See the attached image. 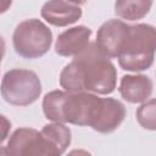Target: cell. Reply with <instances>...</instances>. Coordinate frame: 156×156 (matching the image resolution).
<instances>
[{"label": "cell", "mask_w": 156, "mask_h": 156, "mask_svg": "<svg viewBox=\"0 0 156 156\" xmlns=\"http://www.w3.org/2000/svg\"><path fill=\"white\" fill-rule=\"evenodd\" d=\"M41 17L52 26L66 27L82 17V9L65 0H49L41 7Z\"/></svg>", "instance_id": "8"}, {"label": "cell", "mask_w": 156, "mask_h": 156, "mask_svg": "<svg viewBox=\"0 0 156 156\" xmlns=\"http://www.w3.org/2000/svg\"><path fill=\"white\" fill-rule=\"evenodd\" d=\"M117 72L110 57L96 43L89 45L65 66L60 74V84L66 91H89L110 94L116 88Z\"/></svg>", "instance_id": "1"}, {"label": "cell", "mask_w": 156, "mask_h": 156, "mask_svg": "<svg viewBox=\"0 0 156 156\" xmlns=\"http://www.w3.org/2000/svg\"><path fill=\"white\" fill-rule=\"evenodd\" d=\"M136 121L144 129L156 130V99L144 101L136 110Z\"/></svg>", "instance_id": "15"}, {"label": "cell", "mask_w": 156, "mask_h": 156, "mask_svg": "<svg viewBox=\"0 0 156 156\" xmlns=\"http://www.w3.org/2000/svg\"><path fill=\"white\" fill-rule=\"evenodd\" d=\"M51 43V30L37 18L21 22L12 35L15 51L24 58H38L45 55L49 51Z\"/></svg>", "instance_id": "3"}, {"label": "cell", "mask_w": 156, "mask_h": 156, "mask_svg": "<svg viewBox=\"0 0 156 156\" xmlns=\"http://www.w3.org/2000/svg\"><path fill=\"white\" fill-rule=\"evenodd\" d=\"M41 93V83L35 72L24 68L7 71L1 82L4 100L15 106L33 104Z\"/></svg>", "instance_id": "4"}, {"label": "cell", "mask_w": 156, "mask_h": 156, "mask_svg": "<svg viewBox=\"0 0 156 156\" xmlns=\"http://www.w3.org/2000/svg\"><path fill=\"white\" fill-rule=\"evenodd\" d=\"M156 52V27L138 23L129 26L118 55L119 66L130 72L147 69L154 63Z\"/></svg>", "instance_id": "2"}, {"label": "cell", "mask_w": 156, "mask_h": 156, "mask_svg": "<svg viewBox=\"0 0 156 156\" xmlns=\"http://www.w3.org/2000/svg\"><path fill=\"white\" fill-rule=\"evenodd\" d=\"M1 126L4 127L2 129V136H1V141H4L5 140V138H6V129H10L11 128V123L10 122H7V119L5 118V116H1Z\"/></svg>", "instance_id": "16"}, {"label": "cell", "mask_w": 156, "mask_h": 156, "mask_svg": "<svg viewBox=\"0 0 156 156\" xmlns=\"http://www.w3.org/2000/svg\"><path fill=\"white\" fill-rule=\"evenodd\" d=\"M68 2H72V4H76V5H82V4H85L87 0H67Z\"/></svg>", "instance_id": "18"}, {"label": "cell", "mask_w": 156, "mask_h": 156, "mask_svg": "<svg viewBox=\"0 0 156 156\" xmlns=\"http://www.w3.org/2000/svg\"><path fill=\"white\" fill-rule=\"evenodd\" d=\"M118 90L121 96L128 102H144L151 96L152 82L144 74H127L122 77Z\"/></svg>", "instance_id": "10"}, {"label": "cell", "mask_w": 156, "mask_h": 156, "mask_svg": "<svg viewBox=\"0 0 156 156\" xmlns=\"http://www.w3.org/2000/svg\"><path fill=\"white\" fill-rule=\"evenodd\" d=\"M102 108V99L98 98L94 93L67 91L63 104L65 122L76 126L93 127L100 117Z\"/></svg>", "instance_id": "5"}, {"label": "cell", "mask_w": 156, "mask_h": 156, "mask_svg": "<svg viewBox=\"0 0 156 156\" xmlns=\"http://www.w3.org/2000/svg\"><path fill=\"white\" fill-rule=\"evenodd\" d=\"M126 117L124 105L112 98L102 99V108L100 117L91 127L99 133H111L116 130Z\"/></svg>", "instance_id": "11"}, {"label": "cell", "mask_w": 156, "mask_h": 156, "mask_svg": "<svg viewBox=\"0 0 156 156\" xmlns=\"http://www.w3.org/2000/svg\"><path fill=\"white\" fill-rule=\"evenodd\" d=\"M12 0H1V12H5L9 6H11Z\"/></svg>", "instance_id": "17"}, {"label": "cell", "mask_w": 156, "mask_h": 156, "mask_svg": "<svg viewBox=\"0 0 156 156\" xmlns=\"http://www.w3.org/2000/svg\"><path fill=\"white\" fill-rule=\"evenodd\" d=\"M66 96H67V91H61V90H52L44 96L43 111L48 119L52 122L65 123L63 104Z\"/></svg>", "instance_id": "14"}, {"label": "cell", "mask_w": 156, "mask_h": 156, "mask_svg": "<svg viewBox=\"0 0 156 156\" xmlns=\"http://www.w3.org/2000/svg\"><path fill=\"white\" fill-rule=\"evenodd\" d=\"M2 151L7 156H58L57 150L45 135L33 128L15 130Z\"/></svg>", "instance_id": "6"}, {"label": "cell", "mask_w": 156, "mask_h": 156, "mask_svg": "<svg viewBox=\"0 0 156 156\" xmlns=\"http://www.w3.org/2000/svg\"><path fill=\"white\" fill-rule=\"evenodd\" d=\"M91 29L85 26H78L62 32L56 40L55 51L61 56H76L88 45Z\"/></svg>", "instance_id": "9"}, {"label": "cell", "mask_w": 156, "mask_h": 156, "mask_svg": "<svg viewBox=\"0 0 156 156\" xmlns=\"http://www.w3.org/2000/svg\"><path fill=\"white\" fill-rule=\"evenodd\" d=\"M40 132L57 150L58 155L63 154L71 144V130L62 122H54L50 124H45Z\"/></svg>", "instance_id": "13"}, {"label": "cell", "mask_w": 156, "mask_h": 156, "mask_svg": "<svg viewBox=\"0 0 156 156\" xmlns=\"http://www.w3.org/2000/svg\"><path fill=\"white\" fill-rule=\"evenodd\" d=\"M152 6V0H116L115 12L118 17L136 21L145 17Z\"/></svg>", "instance_id": "12"}, {"label": "cell", "mask_w": 156, "mask_h": 156, "mask_svg": "<svg viewBox=\"0 0 156 156\" xmlns=\"http://www.w3.org/2000/svg\"><path fill=\"white\" fill-rule=\"evenodd\" d=\"M128 29L129 24L124 23L123 21L110 20L99 28L95 43L110 58L118 57Z\"/></svg>", "instance_id": "7"}]
</instances>
